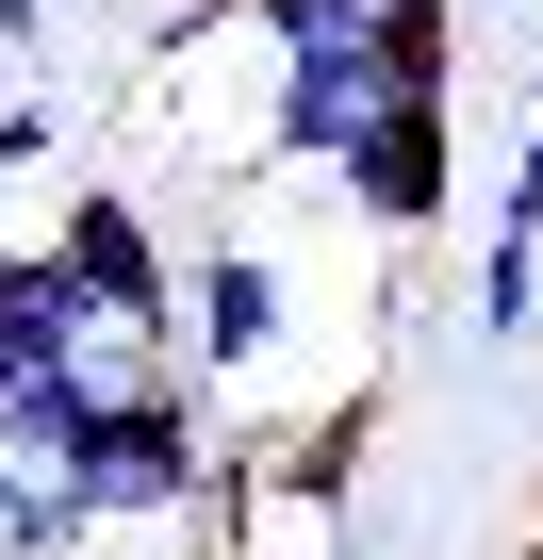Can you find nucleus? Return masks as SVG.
Segmentation results:
<instances>
[{
  "label": "nucleus",
  "mask_w": 543,
  "mask_h": 560,
  "mask_svg": "<svg viewBox=\"0 0 543 560\" xmlns=\"http://www.w3.org/2000/svg\"><path fill=\"white\" fill-rule=\"evenodd\" d=\"M379 116V0H330L263 50V165H330Z\"/></svg>",
  "instance_id": "obj_1"
},
{
  "label": "nucleus",
  "mask_w": 543,
  "mask_h": 560,
  "mask_svg": "<svg viewBox=\"0 0 543 560\" xmlns=\"http://www.w3.org/2000/svg\"><path fill=\"white\" fill-rule=\"evenodd\" d=\"M50 247L83 264V298H99V330H116V347H149V363L181 347V247L149 231V198H132V182H67V231H50Z\"/></svg>",
  "instance_id": "obj_2"
},
{
  "label": "nucleus",
  "mask_w": 543,
  "mask_h": 560,
  "mask_svg": "<svg viewBox=\"0 0 543 560\" xmlns=\"http://www.w3.org/2000/svg\"><path fill=\"white\" fill-rule=\"evenodd\" d=\"M330 198L363 214V231H445L461 214V100H379L346 149H330Z\"/></svg>",
  "instance_id": "obj_3"
},
{
  "label": "nucleus",
  "mask_w": 543,
  "mask_h": 560,
  "mask_svg": "<svg viewBox=\"0 0 543 560\" xmlns=\"http://www.w3.org/2000/svg\"><path fill=\"white\" fill-rule=\"evenodd\" d=\"M181 330H198V380H263V347H281V264L263 247H198L181 264Z\"/></svg>",
  "instance_id": "obj_4"
},
{
  "label": "nucleus",
  "mask_w": 543,
  "mask_h": 560,
  "mask_svg": "<svg viewBox=\"0 0 543 560\" xmlns=\"http://www.w3.org/2000/svg\"><path fill=\"white\" fill-rule=\"evenodd\" d=\"M83 347H116V330H99V298H83V264H67V247H34L17 280H0V380L83 363Z\"/></svg>",
  "instance_id": "obj_5"
},
{
  "label": "nucleus",
  "mask_w": 543,
  "mask_h": 560,
  "mask_svg": "<svg viewBox=\"0 0 543 560\" xmlns=\"http://www.w3.org/2000/svg\"><path fill=\"white\" fill-rule=\"evenodd\" d=\"M379 100H461V0H379Z\"/></svg>",
  "instance_id": "obj_6"
},
{
  "label": "nucleus",
  "mask_w": 543,
  "mask_h": 560,
  "mask_svg": "<svg viewBox=\"0 0 543 560\" xmlns=\"http://www.w3.org/2000/svg\"><path fill=\"white\" fill-rule=\"evenodd\" d=\"M83 544H99V511L67 478H17V494H0V560H83Z\"/></svg>",
  "instance_id": "obj_7"
},
{
  "label": "nucleus",
  "mask_w": 543,
  "mask_h": 560,
  "mask_svg": "<svg viewBox=\"0 0 543 560\" xmlns=\"http://www.w3.org/2000/svg\"><path fill=\"white\" fill-rule=\"evenodd\" d=\"M477 330H494V347H527V330H543V247H510V231L477 247Z\"/></svg>",
  "instance_id": "obj_8"
},
{
  "label": "nucleus",
  "mask_w": 543,
  "mask_h": 560,
  "mask_svg": "<svg viewBox=\"0 0 543 560\" xmlns=\"http://www.w3.org/2000/svg\"><path fill=\"white\" fill-rule=\"evenodd\" d=\"M494 231H510V247H543V132L494 165Z\"/></svg>",
  "instance_id": "obj_9"
},
{
  "label": "nucleus",
  "mask_w": 543,
  "mask_h": 560,
  "mask_svg": "<svg viewBox=\"0 0 543 560\" xmlns=\"http://www.w3.org/2000/svg\"><path fill=\"white\" fill-rule=\"evenodd\" d=\"M67 132H50V100H0V165H50Z\"/></svg>",
  "instance_id": "obj_10"
},
{
  "label": "nucleus",
  "mask_w": 543,
  "mask_h": 560,
  "mask_svg": "<svg viewBox=\"0 0 543 560\" xmlns=\"http://www.w3.org/2000/svg\"><path fill=\"white\" fill-rule=\"evenodd\" d=\"M231 18H247V34H263V50H281V34H297V18H330V0H231Z\"/></svg>",
  "instance_id": "obj_11"
},
{
  "label": "nucleus",
  "mask_w": 543,
  "mask_h": 560,
  "mask_svg": "<svg viewBox=\"0 0 543 560\" xmlns=\"http://www.w3.org/2000/svg\"><path fill=\"white\" fill-rule=\"evenodd\" d=\"M0 34H17V50H34V34H50V0H0Z\"/></svg>",
  "instance_id": "obj_12"
},
{
  "label": "nucleus",
  "mask_w": 543,
  "mask_h": 560,
  "mask_svg": "<svg viewBox=\"0 0 543 560\" xmlns=\"http://www.w3.org/2000/svg\"><path fill=\"white\" fill-rule=\"evenodd\" d=\"M17 264H34V247H17V231H0V280H17Z\"/></svg>",
  "instance_id": "obj_13"
},
{
  "label": "nucleus",
  "mask_w": 543,
  "mask_h": 560,
  "mask_svg": "<svg viewBox=\"0 0 543 560\" xmlns=\"http://www.w3.org/2000/svg\"><path fill=\"white\" fill-rule=\"evenodd\" d=\"M0 494H17V462H0Z\"/></svg>",
  "instance_id": "obj_14"
},
{
  "label": "nucleus",
  "mask_w": 543,
  "mask_h": 560,
  "mask_svg": "<svg viewBox=\"0 0 543 560\" xmlns=\"http://www.w3.org/2000/svg\"><path fill=\"white\" fill-rule=\"evenodd\" d=\"M527 560H543V544H527Z\"/></svg>",
  "instance_id": "obj_15"
}]
</instances>
